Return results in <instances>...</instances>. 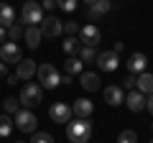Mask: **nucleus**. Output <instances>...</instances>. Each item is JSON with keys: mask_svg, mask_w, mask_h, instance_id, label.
Listing matches in <instances>:
<instances>
[{"mask_svg": "<svg viewBox=\"0 0 153 143\" xmlns=\"http://www.w3.org/2000/svg\"><path fill=\"white\" fill-rule=\"evenodd\" d=\"M100 39H102V31L94 23H84L79 28V41H82V46H97Z\"/></svg>", "mask_w": 153, "mask_h": 143, "instance_id": "nucleus-6", "label": "nucleus"}, {"mask_svg": "<svg viewBox=\"0 0 153 143\" xmlns=\"http://www.w3.org/2000/svg\"><path fill=\"white\" fill-rule=\"evenodd\" d=\"M66 138H69L71 143H89V138H92V123H89V118L87 120H84V118L69 120V125H66Z\"/></svg>", "mask_w": 153, "mask_h": 143, "instance_id": "nucleus-1", "label": "nucleus"}, {"mask_svg": "<svg viewBox=\"0 0 153 143\" xmlns=\"http://www.w3.org/2000/svg\"><path fill=\"white\" fill-rule=\"evenodd\" d=\"M18 143H23V141H18Z\"/></svg>", "mask_w": 153, "mask_h": 143, "instance_id": "nucleus-40", "label": "nucleus"}, {"mask_svg": "<svg viewBox=\"0 0 153 143\" xmlns=\"http://www.w3.org/2000/svg\"><path fill=\"white\" fill-rule=\"evenodd\" d=\"M3 107H5V115H16V112L21 110V100L18 97H5Z\"/></svg>", "mask_w": 153, "mask_h": 143, "instance_id": "nucleus-25", "label": "nucleus"}, {"mask_svg": "<svg viewBox=\"0 0 153 143\" xmlns=\"http://www.w3.org/2000/svg\"><path fill=\"white\" fill-rule=\"evenodd\" d=\"M41 97H44V87H41V84H36V82H26L18 100H21L23 107H28V110H31V107H36V105L41 102Z\"/></svg>", "mask_w": 153, "mask_h": 143, "instance_id": "nucleus-2", "label": "nucleus"}, {"mask_svg": "<svg viewBox=\"0 0 153 143\" xmlns=\"http://www.w3.org/2000/svg\"><path fill=\"white\" fill-rule=\"evenodd\" d=\"M5 39H8V33H5V28L0 26V44H5Z\"/></svg>", "mask_w": 153, "mask_h": 143, "instance_id": "nucleus-37", "label": "nucleus"}, {"mask_svg": "<svg viewBox=\"0 0 153 143\" xmlns=\"http://www.w3.org/2000/svg\"><path fill=\"white\" fill-rule=\"evenodd\" d=\"M36 74H38V84H41V87H46V89L59 87V82H61L59 69H56V66H51V64H41V66L36 69Z\"/></svg>", "mask_w": 153, "mask_h": 143, "instance_id": "nucleus-3", "label": "nucleus"}, {"mask_svg": "<svg viewBox=\"0 0 153 143\" xmlns=\"http://www.w3.org/2000/svg\"><path fill=\"white\" fill-rule=\"evenodd\" d=\"M23 56H21V46L16 41H5V44L0 46V61L3 64H18Z\"/></svg>", "mask_w": 153, "mask_h": 143, "instance_id": "nucleus-8", "label": "nucleus"}, {"mask_svg": "<svg viewBox=\"0 0 153 143\" xmlns=\"http://www.w3.org/2000/svg\"><path fill=\"white\" fill-rule=\"evenodd\" d=\"M41 8H46V10H54V8H56V0H44V3H41Z\"/></svg>", "mask_w": 153, "mask_h": 143, "instance_id": "nucleus-32", "label": "nucleus"}, {"mask_svg": "<svg viewBox=\"0 0 153 143\" xmlns=\"http://www.w3.org/2000/svg\"><path fill=\"white\" fill-rule=\"evenodd\" d=\"M105 102L112 105V107H117V105L125 102V89L120 87V84H112V87L105 89Z\"/></svg>", "mask_w": 153, "mask_h": 143, "instance_id": "nucleus-14", "label": "nucleus"}, {"mask_svg": "<svg viewBox=\"0 0 153 143\" xmlns=\"http://www.w3.org/2000/svg\"><path fill=\"white\" fill-rule=\"evenodd\" d=\"M49 118L54 123H59V125H66V123L71 120V107L66 102H54L49 107Z\"/></svg>", "mask_w": 153, "mask_h": 143, "instance_id": "nucleus-9", "label": "nucleus"}, {"mask_svg": "<svg viewBox=\"0 0 153 143\" xmlns=\"http://www.w3.org/2000/svg\"><path fill=\"white\" fill-rule=\"evenodd\" d=\"M135 79H138V74H128V77L123 79V89H128V92H130V89L135 87Z\"/></svg>", "mask_w": 153, "mask_h": 143, "instance_id": "nucleus-30", "label": "nucleus"}, {"mask_svg": "<svg viewBox=\"0 0 153 143\" xmlns=\"http://www.w3.org/2000/svg\"><path fill=\"white\" fill-rule=\"evenodd\" d=\"M41 36H46V39H56L61 31H64V23L59 21L56 16H44V21H41Z\"/></svg>", "mask_w": 153, "mask_h": 143, "instance_id": "nucleus-7", "label": "nucleus"}, {"mask_svg": "<svg viewBox=\"0 0 153 143\" xmlns=\"http://www.w3.org/2000/svg\"><path fill=\"white\" fill-rule=\"evenodd\" d=\"M110 8H112V5H110V0H97V3H92V5H87L89 21H100V18H102Z\"/></svg>", "mask_w": 153, "mask_h": 143, "instance_id": "nucleus-15", "label": "nucleus"}, {"mask_svg": "<svg viewBox=\"0 0 153 143\" xmlns=\"http://www.w3.org/2000/svg\"><path fill=\"white\" fill-rule=\"evenodd\" d=\"M135 87H138V92H143L146 97H148V95H153V74H151V72H143V74H138Z\"/></svg>", "mask_w": 153, "mask_h": 143, "instance_id": "nucleus-19", "label": "nucleus"}, {"mask_svg": "<svg viewBox=\"0 0 153 143\" xmlns=\"http://www.w3.org/2000/svg\"><path fill=\"white\" fill-rule=\"evenodd\" d=\"M23 31H26V26H23V23H10V26L5 28V33H8V41H18L23 36Z\"/></svg>", "mask_w": 153, "mask_h": 143, "instance_id": "nucleus-22", "label": "nucleus"}, {"mask_svg": "<svg viewBox=\"0 0 153 143\" xmlns=\"http://www.w3.org/2000/svg\"><path fill=\"white\" fill-rule=\"evenodd\" d=\"M151 143H153V141H151Z\"/></svg>", "mask_w": 153, "mask_h": 143, "instance_id": "nucleus-41", "label": "nucleus"}, {"mask_svg": "<svg viewBox=\"0 0 153 143\" xmlns=\"http://www.w3.org/2000/svg\"><path fill=\"white\" fill-rule=\"evenodd\" d=\"M5 77H8V64L0 61V79H5Z\"/></svg>", "mask_w": 153, "mask_h": 143, "instance_id": "nucleus-34", "label": "nucleus"}, {"mask_svg": "<svg viewBox=\"0 0 153 143\" xmlns=\"http://www.w3.org/2000/svg\"><path fill=\"white\" fill-rule=\"evenodd\" d=\"M146 110L153 115V95H148V97H146Z\"/></svg>", "mask_w": 153, "mask_h": 143, "instance_id": "nucleus-33", "label": "nucleus"}, {"mask_svg": "<svg viewBox=\"0 0 153 143\" xmlns=\"http://www.w3.org/2000/svg\"><path fill=\"white\" fill-rule=\"evenodd\" d=\"M23 36H26V44H28V49H38L41 46V28L38 26H26V31H23Z\"/></svg>", "mask_w": 153, "mask_h": 143, "instance_id": "nucleus-17", "label": "nucleus"}, {"mask_svg": "<svg viewBox=\"0 0 153 143\" xmlns=\"http://www.w3.org/2000/svg\"><path fill=\"white\" fill-rule=\"evenodd\" d=\"M117 143H138V133L135 130H123L117 136Z\"/></svg>", "mask_w": 153, "mask_h": 143, "instance_id": "nucleus-27", "label": "nucleus"}, {"mask_svg": "<svg viewBox=\"0 0 153 143\" xmlns=\"http://www.w3.org/2000/svg\"><path fill=\"white\" fill-rule=\"evenodd\" d=\"M123 49H125V46H123V41H117V44H115V46H112V51H115V54H120V51H123Z\"/></svg>", "mask_w": 153, "mask_h": 143, "instance_id": "nucleus-35", "label": "nucleus"}, {"mask_svg": "<svg viewBox=\"0 0 153 143\" xmlns=\"http://www.w3.org/2000/svg\"><path fill=\"white\" fill-rule=\"evenodd\" d=\"M79 84H82L87 92H97L100 89V74H94V72H82V74H79Z\"/></svg>", "mask_w": 153, "mask_h": 143, "instance_id": "nucleus-16", "label": "nucleus"}, {"mask_svg": "<svg viewBox=\"0 0 153 143\" xmlns=\"http://www.w3.org/2000/svg\"><path fill=\"white\" fill-rule=\"evenodd\" d=\"M146 66H148L146 54L135 51V54H130V56H128V72H130V74H143V72H146Z\"/></svg>", "mask_w": 153, "mask_h": 143, "instance_id": "nucleus-13", "label": "nucleus"}, {"mask_svg": "<svg viewBox=\"0 0 153 143\" xmlns=\"http://www.w3.org/2000/svg\"><path fill=\"white\" fill-rule=\"evenodd\" d=\"M64 31H66V33H76V31H79V26H76L74 21H66V26H64Z\"/></svg>", "mask_w": 153, "mask_h": 143, "instance_id": "nucleus-31", "label": "nucleus"}, {"mask_svg": "<svg viewBox=\"0 0 153 143\" xmlns=\"http://www.w3.org/2000/svg\"><path fill=\"white\" fill-rule=\"evenodd\" d=\"M56 8H61V10L71 13V10L76 8V0H56Z\"/></svg>", "mask_w": 153, "mask_h": 143, "instance_id": "nucleus-29", "label": "nucleus"}, {"mask_svg": "<svg viewBox=\"0 0 153 143\" xmlns=\"http://www.w3.org/2000/svg\"><path fill=\"white\" fill-rule=\"evenodd\" d=\"M31 143H54V136H49V133H33Z\"/></svg>", "mask_w": 153, "mask_h": 143, "instance_id": "nucleus-28", "label": "nucleus"}, {"mask_svg": "<svg viewBox=\"0 0 153 143\" xmlns=\"http://www.w3.org/2000/svg\"><path fill=\"white\" fill-rule=\"evenodd\" d=\"M23 26H41V21H44V8H41V3H33V0H28L26 5H23Z\"/></svg>", "mask_w": 153, "mask_h": 143, "instance_id": "nucleus-4", "label": "nucleus"}, {"mask_svg": "<svg viewBox=\"0 0 153 143\" xmlns=\"http://www.w3.org/2000/svg\"><path fill=\"white\" fill-rule=\"evenodd\" d=\"M125 105H128V110H133V112L146 110V95L138 92V89H130V92L125 95Z\"/></svg>", "mask_w": 153, "mask_h": 143, "instance_id": "nucleus-11", "label": "nucleus"}, {"mask_svg": "<svg viewBox=\"0 0 153 143\" xmlns=\"http://www.w3.org/2000/svg\"><path fill=\"white\" fill-rule=\"evenodd\" d=\"M94 61H97V66L102 72H115V69H117V64H120V59H117V54H115L112 49L97 54V59H94Z\"/></svg>", "mask_w": 153, "mask_h": 143, "instance_id": "nucleus-10", "label": "nucleus"}, {"mask_svg": "<svg viewBox=\"0 0 153 143\" xmlns=\"http://www.w3.org/2000/svg\"><path fill=\"white\" fill-rule=\"evenodd\" d=\"M84 3H87V5H92V3H97V0H84Z\"/></svg>", "mask_w": 153, "mask_h": 143, "instance_id": "nucleus-38", "label": "nucleus"}, {"mask_svg": "<svg viewBox=\"0 0 153 143\" xmlns=\"http://www.w3.org/2000/svg\"><path fill=\"white\" fill-rule=\"evenodd\" d=\"M5 79H8V84H16V82H21V79H18V77H16V74H8V77H5Z\"/></svg>", "mask_w": 153, "mask_h": 143, "instance_id": "nucleus-36", "label": "nucleus"}, {"mask_svg": "<svg viewBox=\"0 0 153 143\" xmlns=\"http://www.w3.org/2000/svg\"><path fill=\"white\" fill-rule=\"evenodd\" d=\"M10 23H16V10H13V5H8V3H0V26L8 28Z\"/></svg>", "mask_w": 153, "mask_h": 143, "instance_id": "nucleus-20", "label": "nucleus"}, {"mask_svg": "<svg viewBox=\"0 0 153 143\" xmlns=\"http://www.w3.org/2000/svg\"><path fill=\"white\" fill-rule=\"evenodd\" d=\"M13 118L10 115H0V138H8L13 133Z\"/></svg>", "mask_w": 153, "mask_h": 143, "instance_id": "nucleus-24", "label": "nucleus"}, {"mask_svg": "<svg viewBox=\"0 0 153 143\" xmlns=\"http://www.w3.org/2000/svg\"><path fill=\"white\" fill-rule=\"evenodd\" d=\"M0 3H5V0H0Z\"/></svg>", "mask_w": 153, "mask_h": 143, "instance_id": "nucleus-39", "label": "nucleus"}, {"mask_svg": "<svg viewBox=\"0 0 153 143\" xmlns=\"http://www.w3.org/2000/svg\"><path fill=\"white\" fill-rule=\"evenodd\" d=\"M94 112V105H92V100H87V97H82V100H74V105H71V115H76V118H84L87 120L89 115Z\"/></svg>", "mask_w": 153, "mask_h": 143, "instance_id": "nucleus-12", "label": "nucleus"}, {"mask_svg": "<svg viewBox=\"0 0 153 143\" xmlns=\"http://www.w3.org/2000/svg\"><path fill=\"white\" fill-rule=\"evenodd\" d=\"M94 59H97L94 46H82V49H79V61H82V64H84V61L89 64V61H94Z\"/></svg>", "mask_w": 153, "mask_h": 143, "instance_id": "nucleus-26", "label": "nucleus"}, {"mask_svg": "<svg viewBox=\"0 0 153 143\" xmlns=\"http://www.w3.org/2000/svg\"><path fill=\"white\" fill-rule=\"evenodd\" d=\"M82 61H79V56H71V59L64 61V77H74V74H82Z\"/></svg>", "mask_w": 153, "mask_h": 143, "instance_id": "nucleus-21", "label": "nucleus"}, {"mask_svg": "<svg viewBox=\"0 0 153 143\" xmlns=\"http://www.w3.org/2000/svg\"><path fill=\"white\" fill-rule=\"evenodd\" d=\"M36 115H33L28 107H21V110L13 115V125L18 128V130H23V133H36Z\"/></svg>", "mask_w": 153, "mask_h": 143, "instance_id": "nucleus-5", "label": "nucleus"}, {"mask_svg": "<svg viewBox=\"0 0 153 143\" xmlns=\"http://www.w3.org/2000/svg\"><path fill=\"white\" fill-rule=\"evenodd\" d=\"M36 69H38V66L33 64L31 59H26V61L21 59V61H18V69H16V77H18V79H26V82H28V79L36 74Z\"/></svg>", "mask_w": 153, "mask_h": 143, "instance_id": "nucleus-18", "label": "nucleus"}, {"mask_svg": "<svg viewBox=\"0 0 153 143\" xmlns=\"http://www.w3.org/2000/svg\"><path fill=\"white\" fill-rule=\"evenodd\" d=\"M61 49H64L66 54H79V49H82V41L76 39V36H69V39L61 44Z\"/></svg>", "mask_w": 153, "mask_h": 143, "instance_id": "nucleus-23", "label": "nucleus"}]
</instances>
